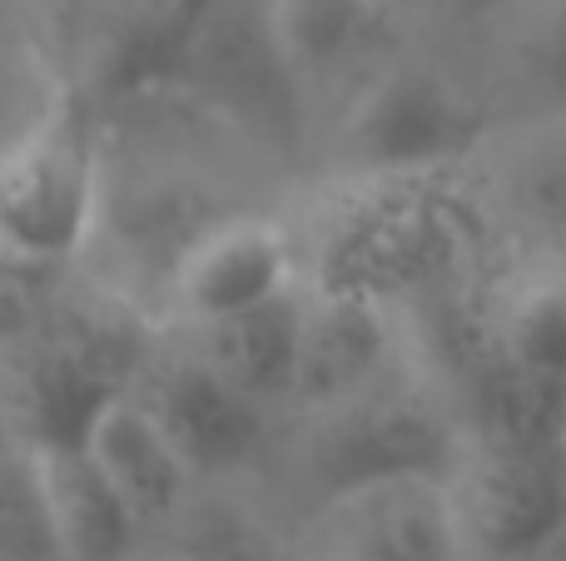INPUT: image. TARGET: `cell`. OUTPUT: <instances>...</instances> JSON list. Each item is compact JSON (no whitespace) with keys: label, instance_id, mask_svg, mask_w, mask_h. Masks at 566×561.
Instances as JSON below:
<instances>
[{"label":"cell","instance_id":"6","mask_svg":"<svg viewBox=\"0 0 566 561\" xmlns=\"http://www.w3.org/2000/svg\"><path fill=\"white\" fill-rule=\"evenodd\" d=\"M323 473L333 497L398 477H442L452 473V437L418 403H353L338 413L323 443Z\"/></svg>","mask_w":566,"mask_h":561},{"label":"cell","instance_id":"9","mask_svg":"<svg viewBox=\"0 0 566 561\" xmlns=\"http://www.w3.org/2000/svg\"><path fill=\"white\" fill-rule=\"evenodd\" d=\"M382 358H388V324L373 308V298L333 294L323 304H303L293 398L323 413H343L363 403Z\"/></svg>","mask_w":566,"mask_h":561},{"label":"cell","instance_id":"1","mask_svg":"<svg viewBox=\"0 0 566 561\" xmlns=\"http://www.w3.org/2000/svg\"><path fill=\"white\" fill-rule=\"evenodd\" d=\"M99 224L95 149L70 109L40 119L0 155V258L70 264Z\"/></svg>","mask_w":566,"mask_h":561},{"label":"cell","instance_id":"2","mask_svg":"<svg viewBox=\"0 0 566 561\" xmlns=\"http://www.w3.org/2000/svg\"><path fill=\"white\" fill-rule=\"evenodd\" d=\"M462 547L488 561H532L566 522V443H492L448 483Z\"/></svg>","mask_w":566,"mask_h":561},{"label":"cell","instance_id":"11","mask_svg":"<svg viewBox=\"0 0 566 561\" xmlns=\"http://www.w3.org/2000/svg\"><path fill=\"white\" fill-rule=\"evenodd\" d=\"M298 334H303V304L289 294L279 304L259 308V314L209 328V368L254 407L274 403V398H293Z\"/></svg>","mask_w":566,"mask_h":561},{"label":"cell","instance_id":"17","mask_svg":"<svg viewBox=\"0 0 566 561\" xmlns=\"http://www.w3.org/2000/svg\"><path fill=\"white\" fill-rule=\"evenodd\" d=\"M458 15H497V10H507V6H517V0H448Z\"/></svg>","mask_w":566,"mask_h":561},{"label":"cell","instance_id":"8","mask_svg":"<svg viewBox=\"0 0 566 561\" xmlns=\"http://www.w3.org/2000/svg\"><path fill=\"white\" fill-rule=\"evenodd\" d=\"M25 477L60 561H129L139 522L80 443H35L25 453Z\"/></svg>","mask_w":566,"mask_h":561},{"label":"cell","instance_id":"16","mask_svg":"<svg viewBox=\"0 0 566 561\" xmlns=\"http://www.w3.org/2000/svg\"><path fill=\"white\" fill-rule=\"evenodd\" d=\"M537 70H542V85L566 105V0L547 10L537 30Z\"/></svg>","mask_w":566,"mask_h":561},{"label":"cell","instance_id":"5","mask_svg":"<svg viewBox=\"0 0 566 561\" xmlns=\"http://www.w3.org/2000/svg\"><path fill=\"white\" fill-rule=\"evenodd\" d=\"M348 135L373 169H428L468 145L472 115L438 70L392 65L353 105Z\"/></svg>","mask_w":566,"mask_h":561},{"label":"cell","instance_id":"4","mask_svg":"<svg viewBox=\"0 0 566 561\" xmlns=\"http://www.w3.org/2000/svg\"><path fill=\"white\" fill-rule=\"evenodd\" d=\"M333 561H462L458 507L442 477H398L338 493L328 507Z\"/></svg>","mask_w":566,"mask_h":561},{"label":"cell","instance_id":"18","mask_svg":"<svg viewBox=\"0 0 566 561\" xmlns=\"http://www.w3.org/2000/svg\"><path fill=\"white\" fill-rule=\"evenodd\" d=\"M353 6H363V10H373V0H353Z\"/></svg>","mask_w":566,"mask_h":561},{"label":"cell","instance_id":"15","mask_svg":"<svg viewBox=\"0 0 566 561\" xmlns=\"http://www.w3.org/2000/svg\"><path fill=\"white\" fill-rule=\"evenodd\" d=\"M522 204H527V214L547 219V224H566V149L562 155H542L537 165H527Z\"/></svg>","mask_w":566,"mask_h":561},{"label":"cell","instance_id":"13","mask_svg":"<svg viewBox=\"0 0 566 561\" xmlns=\"http://www.w3.org/2000/svg\"><path fill=\"white\" fill-rule=\"evenodd\" d=\"M368 10L353 0H274V25L289 55L308 60V65H328V60L348 55L358 25Z\"/></svg>","mask_w":566,"mask_h":561},{"label":"cell","instance_id":"10","mask_svg":"<svg viewBox=\"0 0 566 561\" xmlns=\"http://www.w3.org/2000/svg\"><path fill=\"white\" fill-rule=\"evenodd\" d=\"M155 417L175 437L189 467L234 463L259 443V407L249 398H239L209 363L185 368L165 388V403L155 407Z\"/></svg>","mask_w":566,"mask_h":561},{"label":"cell","instance_id":"14","mask_svg":"<svg viewBox=\"0 0 566 561\" xmlns=\"http://www.w3.org/2000/svg\"><path fill=\"white\" fill-rule=\"evenodd\" d=\"M189 561H279L274 542L259 522L239 512H224L219 522H209L205 532L189 542Z\"/></svg>","mask_w":566,"mask_h":561},{"label":"cell","instance_id":"12","mask_svg":"<svg viewBox=\"0 0 566 561\" xmlns=\"http://www.w3.org/2000/svg\"><path fill=\"white\" fill-rule=\"evenodd\" d=\"M507 348L517 373L562 383L566 378V284H537L522 294L507 324Z\"/></svg>","mask_w":566,"mask_h":561},{"label":"cell","instance_id":"7","mask_svg":"<svg viewBox=\"0 0 566 561\" xmlns=\"http://www.w3.org/2000/svg\"><path fill=\"white\" fill-rule=\"evenodd\" d=\"M80 453L95 463V473L125 497L135 522H165L185 507L195 467L165 433L155 407L135 403V398H105L95 403L85 433H80Z\"/></svg>","mask_w":566,"mask_h":561},{"label":"cell","instance_id":"3","mask_svg":"<svg viewBox=\"0 0 566 561\" xmlns=\"http://www.w3.org/2000/svg\"><path fill=\"white\" fill-rule=\"evenodd\" d=\"M293 294V244L283 224L239 214L205 229L169 274L175 314L199 328L234 324Z\"/></svg>","mask_w":566,"mask_h":561}]
</instances>
